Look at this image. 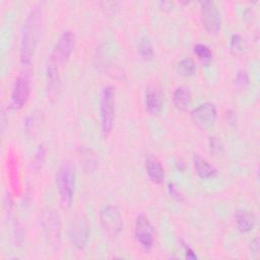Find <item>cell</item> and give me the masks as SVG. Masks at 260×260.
I'll return each instance as SVG.
<instances>
[{"instance_id": "cell-1", "label": "cell", "mask_w": 260, "mask_h": 260, "mask_svg": "<svg viewBox=\"0 0 260 260\" xmlns=\"http://www.w3.org/2000/svg\"><path fill=\"white\" fill-rule=\"evenodd\" d=\"M40 8V6H34L23 24L20 42V60L24 66L30 65L39 40L42 23V10Z\"/></svg>"}, {"instance_id": "cell-2", "label": "cell", "mask_w": 260, "mask_h": 260, "mask_svg": "<svg viewBox=\"0 0 260 260\" xmlns=\"http://www.w3.org/2000/svg\"><path fill=\"white\" fill-rule=\"evenodd\" d=\"M75 169L69 161H63L56 172V186L63 204L70 206L75 190Z\"/></svg>"}, {"instance_id": "cell-3", "label": "cell", "mask_w": 260, "mask_h": 260, "mask_svg": "<svg viewBox=\"0 0 260 260\" xmlns=\"http://www.w3.org/2000/svg\"><path fill=\"white\" fill-rule=\"evenodd\" d=\"M115 88L111 85H107L102 90L100 103L101 128L104 135H108L113 128L115 120Z\"/></svg>"}, {"instance_id": "cell-4", "label": "cell", "mask_w": 260, "mask_h": 260, "mask_svg": "<svg viewBox=\"0 0 260 260\" xmlns=\"http://www.w3.org/2000/svg\"><path fill=\"white\" fill-rule=\"evenodd\" d=\"M42 229L48 243L58 249L61 243V222L54 210H47L42 215Z\"/></svg>"}, {"instance_id": "cell-5", "label": "cell", "mask_w": 260, "mask_h": 260, "mask_svg": "<svg viewBox=\"0 0 260 260\" xmlns=\"http://www.w3.org/2000/svg\"><path fill=\"white\" fill-rule=\"evenodd\" d=\"M100 222L105 232L116 237L123 229V218L120 210L115 205H106L100 211Z\"/></svg>"}, {"instance_id": "cell-6", "label": "cell", "mask_w": 260, "mask_h": 260, "mask_svg": "<svg viewBox=\"0 0 260 260\" xmlns=\"http://www.w3.org/2000/svg\"><path fill=\"white\" fill-rule=\"evenodd\" d=\"M30 94V78L27 71L21 72L15 79L12 87L10 106L12 109L18 110L27 102Z\"/></svg>"}, {"instance_id": "cell-7", "label": "cell", "mask_w": 260, "mask_h": 260, "mask_svg": "<svg viewBox=\"0 0 260 260\" xmlns=\"http://www.w3.org/2000/svg\"><path fill=\"white\" fill-rule=\"evenodd\" d=\"M200 14L203 26L209 34H216L220 28V12L212 1L200 2Z\"/></svg>"}, {"instance_id": "cell-8", "label": "cell", "mask_w": 260, "mask_h": 260, "mask_svg": "<svg viewBox=\"0 0 260 260\" xmlns=\"http://www.w3.org/2000/svg\"><path fill=\"white\" fill-rule=\"evenodd\" d=\"M216 108L210 102H205L198 105L191 112L192 121L202 129L211 127L216 121Z\"/></svg>"}, {"instance_id": "cell-9", "label": "cell", "mask_w": 260, "mask_h": 260, "mask_svg": "<svg viewBox=\"0 0 260 260\" xmlns=\"http://www.w3.org/2000/svg\"><path fill=\"white\" fill-rule=\"evenodd\" d=\"M135 238L139 245L148 251L153 246V229L145 214H139L135 220Z\"/></svg>"}, {"instance_id": "cell-10", "label": "cell", "mask_w": 260, "mask_h": 260, "mask_svg": "<svg viewBox=\"0 0 260 260\" xmlns=\"http://www.w3.org/2000/svg\"><path fill=\"white\" fill-rule=\"evenodd\" d=\"M74 45H75L74 34L71 30H64L60 35L51 56L59 64L66 63L74 49Z\"/></svg>"}, {"instance_id": "cell-11", "label": "cell", "mask_w": 260, "mask_h": 260, "mask_svg": "<svg viewBox=\"0 0 260 260\" xmlns=\"http://www.w3.org/2000/svg\"><path fill=\"white\" fill-rule=\"evenodd\" d=\"M69 240L76 249H83L89 236V228L86 219L82 216L75 218L69 226Z\"/></svg>"}, {"instance_id": "cell-12", "label": "cell", "mask_w": 260, "mask_h": 260, "mask_svg": "<svg viewBox=\"0 0 260 260\" xmlns=\"http://www.w3.org/2000/svg\"><path fill=\"white\" fill-rule=\"evenodd\" d=\"M161 92L153 86H148L144 94L145 109L150 115H158L162 110L164 99Z\"/></svg>"}, {"instance_id": "cell-13", "label": "cell", "mask_w": 260, "mask_h": 260, "mask_svg": "<svg viewBox=\"0 0 260 260\" xmlns=\"http://www.w3.org/2000/svg\"><path fill=\"white\" fill-rule=\"evenodd\" d=\"M59 63L50 56L46 69V81L49 92L56 93L60 86V74H59Z\"/></svg>"}, {"instance_id": "cell-14", "label": "cell", "mask_w": 260, "mask_h": 260, "mask_svg": "<svg viewBox=\"0 0 260 260\" xmlns=\"http://www.w3.org/2000/svg\"><path fill=\"white\" fill-rule=\"evenodd\" d=\"M145 170L149 179L155 184H161L165 179V171L159 159L154 155L145 158Z\"/></svg>"}, {"instance_id": "cell-15", "label": "cell", "mask_w": 260, "mask_h": 260, "mask_svg": "<svg viewBox=\"0 0 260 260\" xmlns=\"http://www.w3.org/2000/svg\"><path fill=\"white\" fill-rule=\"evenodd\" d=\"M235 222L238 230L248 233L255 228L256 216L249 209H238L235 213Z\"/></svg>"}, {"instance_id": "cell-16", "label": "cell", "mask_w": 260, "mask_h": 260, "mask_svg": "<svg viewBox=\"0 0 260 260\" xmlns=\"http://www.w3.org/2000/svg\"><path fill=\"white\" fill-rule=\"evenodd\" d=\"M193 165L197 175L202 179H212L217 175V170L200 155L193 157Z\"/></svg>"}, {"instance_id": "cell-17", "label": "cell", "mask_w": 260, "mask_h": 260, "mask_svg": "<svg viewBox=\"0 0 260 260\" xmlns=\"http://www.w3.org/2000/svg\"><path fill=\"white\" fill-rule=\"evenodd\" d=\"M192 101V95L188 87L186 86H178L173 94V102L176 108L180 111H187L190 107Z\"/></svg>"}, {"instance_id": "cell-18", "label": "cell", "mask_w": 260, "mask_h": 260, "mask_svg": "<svg viewBox=\"0 0 260 260\" xmlns=\"http://www.w3.org/2000/svg\"><path fill=\"white\" fill-rule=\"evenodd\" d=\"M196 63L191 58H184L177 64V71L183 76H193L196 73Z\"/></svg>"}, {"instance_id": "cell-19", "label": "cell", "mask_w": 260, "mask_h": 260, "mask_svg": "<svg viewBox=\"0 0 260 260\" xmlns=\"http://www.w3.org/2000/svg\"><path fill=\"white\" fill-rule=\"evenodd\" d=\"M193 52L198 60L204 65H208L212 60V52L205 44H196L193 47Z\"/></svg>"}, {"instance_id": "cell-20", "label": "cell", "mask_w": 260, "mask_h": 260, "mask_svg": "<svg viewBox=\"0 0 260 260\" xmlns=\"http://www.w3.org/2000/svg\"><path fill=\"white\" fill-rule=\"evenodd\" d=\"M139 53L143 59L149 60L153 57V48L150 40L147 37H142L139 41Z\"/></svg>"}, {"instance_id": "cell-21", "label": "cell", "mask_w": 260, "mask_h": 260, "mask_svg": "<svg viewBox=\"0 0 260 260\" xmlns=\"http://www.w3.org/2000/svg\"><path fill=\"white\" fill-rule=\"evenodd\" d=\"M209 150L215 156L223 153V143L218 137L212 136L209 138Z\"/></svg>"}, {"instance_id": "cell-22", "label": "cell", "mask_w": 260, "mask_h": 260, "mask_svg": "<svg viewBox=\"0 0 260 260\" xmlns=\"http://www.w3.org/2000/svg\"><path fill=\"white\" fill-rule=\"evenodd\" d=\"M243 47H244L243 38L240 35H234L231 38V42H230V49L232 53H234L235 55H238L243 51Z\"/></svg>"}, {"instance_id": "cell-23", "label": "cell", "mask_w": 260, "mask_h": 260, "mask_svg": "<svg viewBox=\"0 0 260 260\" xmlns=\"http://www.w3.org/2000/svg\"><path fill=\"white\" fill-rule=\"evenodd\" d=\"M45 155H46V148L43 144H40L36 150L35 153V157H34V166L35 168H40L45 159Z\"/></svg>"}, {"instance_id": "cell-24", "label": "cell", "mask_w": 260, "mask_h": 260, "mask_svg": "<svg viewBox=\"0 0 260 260\" xmlns=\"http://www.w3.org/2000/svg\"><path fill=\"white\" fill-rule=\"evenodd\" d=\"M236 83L240 86H245L248 82H249V76L247 74L246 71L244 70H241L237 73V76H236Z\"/></svg>"}, {"instance_id": "cell-25", "label": "cell", "mask_w": 260, "mask_h": 260, "mask_svg": "<svg viewBox=\"0 0 260 260\" xmlns=\"http://www.w3.org/2000/svg\"><path fill=\"white\" fill-rule=\"evenodd\" d=\"M183 247L185 250V256L187 259H197V256L195 254V252L187 245V243L183 242Z\"/></svg>"}, {"instance_id": "cell-26", "label": "cell", "mask_w": 260, "mask_h": 260, "mask_svg": "<svg viewBox=\"0 0 260 260\" xmlns=\"http://www.w3.org/2000/svg\"><path fill=\"white\" fill-rule=\"evenodd\" d=\"M259 241L257 238L253 239L251 242H250V250L253 252V253H259Z\"/></svg>"}, {"instance_id": "cell-27", "label": "cell", "mask_w": 260, "mask_h": 260, "mask_svg": "<svg viewBox=\"0 0 260 260\" xmlns=\"http://www.w3.org/2000/svg\"><path fill=\"white\" fill-rule=\"evenodd\" d=\"M168 189H169L170 194H171L173 197H176L177 199H179V197H180V192H179V190H178L173 184H170Z\"/></svg>"}]
</instances>
